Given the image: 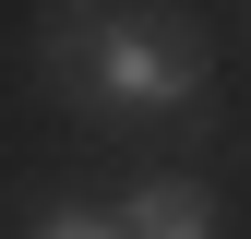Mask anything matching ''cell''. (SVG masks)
Here are the masks:
<instances>
[{
    "label": "cell",
    "mask_w": 251,
    "mask_h": 239,
    "mask_svg": "<svg viewBox=\"0 0 251 239\" xmlns=\"http://www.w3.org/2000/svg\"><path fill=\"white\" fill-rule=\"evenodd\" d=\"M36 84L96 108H192L203 24L192 12H36Z\"/></svg>",
    "instance_id": "cell-1"
},
{
    "label": "cell",
    "mask_w": 251,
    "mask_h": 239,
    "mask_svg": "<svg viewBox=\"0 0 251 239\" xmlns=\"http://www.w3.org/2000/svg\"><path fill=\"white\" fill-rule=\"evenodd\" d=\"M120 239H215V191L192 167H155V179H132V203H120Z\"/></svg>",
    "instance_id": "cell-2"
},
{
    "label": "cell",
    "mask_w": 251,
    "mask_h": 239,
    "mask_svg": "<svg viewBox=\"0 0 251 239\" xmlns=\"http://www.w3.org/2000/svg\"><path fill=\"white\" fill-rule=\"evenodd\" d=\"M24 239H120V215H108V203H36Z\"/></svg>",
    "instance_id": "cell-3"
}]
</instances>
